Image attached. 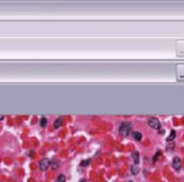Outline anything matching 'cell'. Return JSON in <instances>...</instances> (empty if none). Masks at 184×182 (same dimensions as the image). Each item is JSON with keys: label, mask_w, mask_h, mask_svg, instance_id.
I'll list each match as a JSON object with an SVG mask.
<instances>
[{"label": "cell", "mask_w": 184, "mask_h": 182, "mask_svg": "<svg viewBox=\"0 0 184 182\" xmlns=\"http://www.w3.org/2000/svg\"><path fill=\"white\" fill-rule=\"evenodd\" d=\"M119 132H120L121 135L127 137L129 134L132 132V126H131V124L129 121H122L120 124V126H119Z\"/></svg>", "instance_id": "1"}, {"label": "cell", "mask_w": 184, "mask_h": 182, "mask_svg": "<svg viewBox=\"0 0 184 182\" xmlns=\"http://www.w3.org/2000/svg\"><path fill=\"white\" fill-rule=\"evenodd\" d=\"M148 125H149L151 129H160V121H159L156 118H149Z\"/></svg>", "instance_id": "2"}, {"label": "cell", "mask_w": 184, "mask_h": 182, "mask_svg": "<svg viewBox=\"0 0 184 182\" xmlns=\"http://www.w3.org/2000/svg\"><path fill=\"white\" fill-rule=\"evenodd\" d=\"M49 168V161L47 158H43L39 161V169L42 171V172H46L47 169Z\"/></svg>", "instance_id": "3"}, {"label": "cell", "mask_w": 184, "mask_h": 182, "mask_svg": "<svg viewBox=\"0 0 184 182\" xmlns=\"http://www.w3.org/2000/svg\"><path fill=\"white\" fill-rule=\"evenodd\" d=\"M171 166H173V168H174L175 171H180V169H182V159H180L179 157H174Z\"/></svg>", "instance_id": "4"}, {"label": "cell", "mask_w": 184, "mask_h": 182, "mask_svg": "<svg viewBox=\"0 0 184 182\" xmlns=\"http://www.w3.org/2000/svg\"><path fill=\"white\" fill-rule=\"evenodd\" d=\"M131 158H132V161L135 162V165H138V163L140 162V154H139V152L138 151L132 152V153H131Z\"/></svg>", "instance_id": "5"}, {"label": "cell", "mask_w": 184, "mask_h": 182, "mask_svg": "<svg viewBox=\"0 0 184 182\" xmlns=\"http://www.w3.org/2000/svg\"><path fill=\"white\" fill-rule=\"evenodd\" d=\"M132 137H134V139L136 140V142H141V139H142V135H141V133L140 132H132Z\"/></svg>", "instance_id": "6"}, {"label": "cell", "mask_w": 184, "mask_h": 182, "mask_svg": "<svg viewBox=\"0 0 184 182\" xmlns=\"http://www.w3.org/2000/svg\"><path fill=\"white\" fill-rule=\"evenodd\" d=\"M49 167L52 169H57L58 167H59V163H58L57 161H52V162H49Z\"/></svg>", "instance_id": "7"}, {"label": "cell", "mask_w": 184, "mask_h": 182, "mask_svg": "<svg viewBox=\"0 0 184 182\" xmlns=\"http://www.w3.org/2000/svg\"><path fill=\"white\" fill-rule=\"evenodd\" d=\"M62 125V118H58V119H56V120H54V124H53V126H54V128H59V126Z\"/></svg>", "instance_id": "8"}, {"label": "cell", "mask_w": 184, "mask_h": 182, "mask_svg": "<svg viewBox=\"0 0 184 182\" xmlns=\"http://www.w3.org/2000/svg\"><path fill=\"white\" fill-rule=\"evenodd\" d=\"M130 171H131V173H132V174H138L140 169H139V167H138V166H135V165H134V166H131Z\"/></svg>", "instance_id": "9"}, {"label": "cell", "mask_w": 184, "mask_h": 182, "mask_svg": "<svg viewBox=\"0 0 184 182\" xmlns=\"http://www.w3.org/2000/svg\"><path fill=\"white\" fill-rule=\"evenodd\" d=\"M175 134H176V133H175V130H171V132H170V135L167 138V140H168V142H171V140L175 138Z\"/></svg>", "instance_id": "10"}, {"label": "cell", "mask_w": 184, "mask_h": 182, "mask_svg": "<svg viewBox=\"0 0 184 182\" xmlns=\"http://www.w3.org/2000/svg\"><path fill=\"white\" fill-rule=\"evenodd\" d=\"M66 180H67V178H66L64 174H59V176L57 177V182H66Z\"/></svg>", "instance_id": "11"}, {"label": "cell", "mask_w": 184, "mask_h": 182, "mask_svg": "<svg viewBox=\"0 0 184 182\" xmlns=\"http://www.w3.org/2000/svg\"><path fill=\"white\" fill-rule=\"evenodd\" d=\"M47 125V118H42L40 119V126H46Z\"/></svg>", "instance_id": "12"}, {"label": "cell", "mask_w": 184, "mask_h": 182, "mask_svg": "<svg viewBox=\"0 0 184 182\" xmlns=\"http://www.w3.org/2000/svg\"><path fill=\"white\" fill-rule=\"evenodd\" d=\"M160 156H161V152L159 151V152L156 153V156H154V157H153V162H156V161H158V158H159Z\"/></svg>", "instance_id": "13"}, {"label": "cell", "mask_w": 184, "mask_h": 182, "mask_svg": "<svg viewBox=\"0 0 184 182\" xmlns=\"http://www.w3.org/2000/svg\"><path fill=\"white\" fill-rule=\"evenodd\" d=\"M81 167H83V166H88V161H83V162H81Z\"/></svg>", "instance_id": "14"}, {"label": "cell", "mask_w": 184, "mask_h": 182, "mask_svg": "<svg viewBox=\"0 0 184 182\" xmlns=\"http://www.w3.org/2000/svg\"><path fill=\"white\" fill-rule=\"evenodd\" d=\"M4 118H5L4 115H0V120H4Z\"/></svg>", "instance_id": "15"}, {"label": "cell", "mask_w": 184, "mask_h": 182, "mask_svg": "<svg viewBox=\"0 0 184 182\" xmlns=\"http://www.w3.org/2000/svg\"><path fill=\"white\" fill-rule=\"evenodd\" d=\"M79 182H86V181H84V180H83V178H82V180H81Z\"/></svg>", "instance_id": "16"}, {"label": "cell", "mask_w": 184, "mask_h": 182, "mask_svg": "<svg viewBox=\"0 0 184 182\" xmlns=\"http://www.w3.org/2000/svg\"><path fill=\"white\" fill-rule=\"evenodd\" d=\"M129 182H132V181H129Z\"/></svg>", "instance_id": "17"}]
</instances>
